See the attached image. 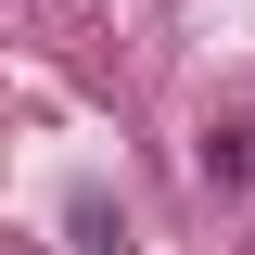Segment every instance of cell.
I'll list each match as a JSON object with an SVG mask.
<instances>
[{
    "label": "cell",
    "instance_id": "cell-1",
    "mask_svg": "<svg viewBox=\"0 0 255 255\" xmlns=\"http://www.w3.org/2000/svg\"><path fill=\"white\" fill-rule=\"evenodd\" d=\"M204 179H243L255 191V128H217V140H204Z\"/></svg>",
    "mask_w": 255,
    "mask_h": 255
}]
</instances>
